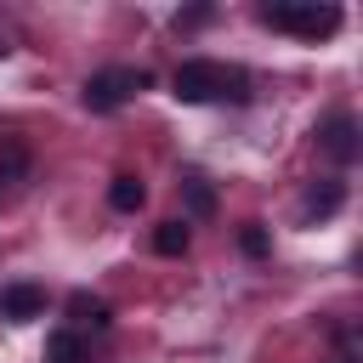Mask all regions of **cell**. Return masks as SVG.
Masks as SVG:
<instances>
[{
    "mask_svg": "<svg viewBox=\"0 0 363 363\" xmlns=\"http://www.w3.org/2000/svg\"><path fill=\"white\" fill-rule=\"evenodd\" d=\"M170 85L182 102H244L250 96V74L233 62H216V57H187Z\"/></svg>",
    "mask_w": 363,
    "mask_h": 363,
    "instance_id": "cell-1",
    "label": "cell"
},
{
    "mask_svg": "<svg viewBox=\"0 0 363 363\" xmlns=\"http://www.w3.org/2000/svg\"><path fill=\"white\" fill-rule=\"evenodd\" d=\"M261 23L284 28V34H301V40H323V34L340 28V6H295V0H284V6H261Z\"/></svg>",
    "mask_w": 363,
    "mask_h": 363,
    "instance_id": "cell-2",
    "label": "cell"
},
{
    "mask_svg": "<svg viewBox=\"0 0 363 363\" xmlns=\"http://www.w3.org/2000/svg\"><path fill=\"white\" fill-rule=\"evenodd\" d=\"M142 85H147L142 68H102V74L85 79V108H91V113H113V108H125Z\"/></svg>",
    "mask_w": 363,
    "mask_h": 363,
    "instance_id": "cell-3",
    "label": "cell"
},
{
    "mask_svg": "<svg viewBox=\"0 0 363 363\" xmlns=\"http://www.w3.org/2000/svg\"><path fill=\"white\" fill-rule=\"evenodd\" d=\"M318 147L335 159V164H352L357 159V119L340 108V113H329L323 119V130H318Z\"/></svg>",
    "mask_w": 363,
    "mask_h": 363,
    "instance_id": "cell-4",
    "label": "cell"
},
{
    "mask_svg": "<svg viewBox=\"0 0 363 363\" xmlns=\"http://www.w3.org/2000/svg\"><path fill=\"white\" fill-rule=\"evenodd\" d=\"M40 312H45V289H40V284H6V289H0V318L28 323V318H40Z\"/></svg>",
    "mask_w": 363,
    "mask_h": 363,
    "instance_id": "cell-5",
    "label": "cell"
},
{
    "mask_svg": "<svg viewBox=\"0 0 363 363\" xmlns=\"http://www.w3.org/2000/svg\"><path fill=\"white\" fill-rule=\"evenodd\" d=\"M108 204H113V210H125V216H130V210H142V204H147L142 176H130V170H125V176H113V182H108Z\"/></svg>",
    "mask_w": 363,
    "mask_h": 363,
    "instance_id": "cell-6",
    "label": "cell"
},
{
    "mask_svg": "<svg viewBox=\"0 0 363 363\" xmlns=\"http://www.w3.org/2000/svg\"><path fill=\"white\" fill-rule=\"evenodd\" d=\"M23 176H28V147H23L17 136H11V142L0 147V199H6V193H11V187H17Z\"/></svg>",
    "mask_w": 363,
    "mask_h": 363,
    "instance_id": "cell-7",
    "label": "cell"
},
{
    "mask_svg": "<svg viewBox=\"0 0 363 363\" xmlns=\"http://www.w3.org/2000/svg\"><path fill=\"white\" fill-rule=\"evenodd\" d=\"M68 312H74V323H91V329H108V323H113V312H108V301H96V295H85V289H79V295L68 301Z\"/></svg>",
    "mask_w": 363,
    "mask_h": 363,
    "instance_id": "cell-8",
    "label": "cell"
},
{
    "mask_svg": "<svg viewBox=\"0 0 363 363\" xmlns=\"http://www.w3.org/2000/svg\"><path fill=\"white\" fill-rule=\"evenodd\" d=\"M45 363H85V340H79L74 329H57V335L45 340Z\"/></svg>",
    "mask_w": 363,
    "mask_h": 363,
    "instance_id": "cell-9",
    "label": "cell"
},
{
    "mask_svg": "<svg viewBox=\"0 0 363 363\" xmlns=\"http://www.w3.org/2000/svg\"><path fill=\"white\" fill-rule=\"evenodd\" d=\"M340 199H346V193H340V182H323V187H312V193H306V216H335V210H340Z\"/></svg>",
    "mask_w": 363,
    "mask_h": 363,
    "instance_id": "cell-10",
    "label": "cell"
},
{
    "mask_svg": "<svg viewBox=\"0 0 363 363\" xmlns=\"http://www.w3.org/2000/svg\"><path fill=\"white\" fill-rule=\"evenodd\" d=\"M153 250H159V255H182V250H187V221H159Z\"/></svg>",
    "mask_w": 363,
    "mask_h": 363,
    "instance_id": "cell-11",
    "label": "cell"
},
{
    "mask_svg": "<svg viewBox=\"0 0 363 363\" xmlns=\"http://www.w3.org/2000/svg\"><path fill=\"white\" fill-rule=\"evenodd\" d=\"M182 187H187V204H193V216H210V210H216V193L204 187V176H187Z\"/></svg>",
    "mask_w": 363,
    "mask_h": 363,
    "instance_id": "cell-12",
    "label": "cell"
},
{
    "mask_svg": "<svg viewBox=\"0 0 363 363\" xmlns=\"http://www.w3.org/2000/svg\"><path fill=\"white\" fill-rule=\"evenodd\" d=\"M238 250H244V255H267V227H261V221H250V227L238 233Z\"/></svg>",
    "mask_w": 363,
    "mask_h": 363,
    "instance_id": "cell-13",
    "label": "cell"
}]
</instances>
